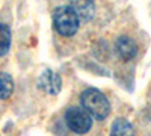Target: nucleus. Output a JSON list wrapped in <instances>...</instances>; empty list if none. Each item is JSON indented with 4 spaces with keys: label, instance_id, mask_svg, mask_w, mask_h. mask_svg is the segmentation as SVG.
I'll use <instances>...</instances> for the list:
<instances>
[{
    "label": "nucleus",
    "instance_id": "nucleus-5",
    "mask_svg": "<svg viewBox=\"0 0 151 136\" xmlns=\"http://www.w3.org/2000/svg\"><path fill=\"white\" fill-rule=\"evenodd\" d=\"M115 50L122 60L129 62V60H132L137 55V44L134 42L133 38H130V36L121 35L115 41Z\"/></svg>",
    "mask_w": 151,
    "mask_h": 136
},
{
    "label": "nucleus",
    "instance_id": "nucleus-3",
    "mask_svg": "<svg viewBox=\"0 0 151 136\" xmlns=\"http://www.w3.org/2000/svg\"><path fill=\"white\" fill-rule=\"evenodd\" d=\"M65 124L76 135H85L92 127V117L83 107L73 106L65 112Z\"/></svg>",
    "mask_w": 151,
    "mask_h": 136
},
{
    "label": "nucleus",
    "instance_id": "nucleus-2",
    "mask_svg": "<svg viewBox=\"0 0 151 136\" xmlns=\"http://www.w3.org/2000/svg\"><path fill=\"white\" fill-rule=\"evenodd\" d=\"M53 27L62 36H73L79 30L80 18L70 5L58 6L53 11Z\"/></svg>",
    "mask_w": 151,
    "mask_h": 136
},
{
    "label": "nucleus",
    "instance_id": "nucleus-7",
    "mask_svg": "<svg viewBox=\"0 0 151 136\" xmlns=\"http://www.w3.org/2000/svg\"><path fill=\"white\" fill-rule=\"evenodd\" d=\"M110 136H134V129L130 121L125 118H118L110 127Z\"/></svg>",
    "mask_w": 151,
    "mask_h": 136
},
{
    "label": "nucleus",
    "instance_id": "nucleus-4",
    "mask_svg": "<svg viewBox=\"0 0 151 136\" xmlns=\"http://www.w3.org/2000/svg\"><path fill=\"white\" fill-rule=\"evenodd\" d=\"M38 89H41L50 95H56L62 89V79L53 70H44L36 80Z\"/></svg>",
    "mask_w": 151,
    "mask_h": 136
},
{
    "label": "nucleus",
    "instance_id": "nucleus-8",
    "mask_svg": "<svg viewBox=\"0 0 151 136\" xmlns=\"http://www.w3.org/2000/svg\"><path fill=\"white\" fill-rule=\"evenodd\" d=\"M14 92V80L11 74L0 71V100H6Z\"/></svg>",
    "mask_w": 151,
    "mask_h": 136
},
{
    "label": "nucleus",
    "instance_id": "nucleus-6",
    "mask_svg": "<svg viewBox=\"0 0 151 136\" xmlns=\"http://www.w3.org/2000/svg\"><path fill=\"white\" fill-rule=\"evenodd\" d=\"M70 6L77 12L79 18L85 21H89L95 14V5L92 2H88V0H85V2H71Z\"/></svg>",
    "mask_w": 151,
    "mask_h": 136
},
{
    "label": "nucleus",
    "instance_id": "nucleus-1",
    "mask_svg": "<svg viewBox=\"0 0 151 136\" xmlns=\"http://www.w3.org/2000/svg\"><path fill=\"white\" fill-rule=\"evenodd\" d=\"M82 107L95 119H104L110 114V103L107 97L97 88H88L80 95Z\"/></svg>",
    "mask_w": 151,
    "mask_h": 136
},
{
    "label": "nucleus",
    "instance_id": "nucleus-9",
    "mask_svg": "<svg viewBox=\"0 0 151 136\" xmlns=\"http://www.w3.org/2000/svg\"><path fill=\"white\" fill-rule=\"evenodd\" d=\"M11 41H12V33L9 26L5 23H0V56H5L9 52Z\"/></svg>",
    "mask_w": 151,
    "mask_h": 136
}]
</instances>
